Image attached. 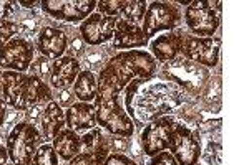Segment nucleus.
<instances>
[{"instance_id":"1","label":"nucleus","mask_w":249,"mask_h":165,"mask_svg":"<svg viewBox=\"0 0 249 165\" xmlns=\"http://www.w3.org/2000/svg\"><path fill=\"white\" fill-rule=\"evenodd\" d=\"M123 86L118 83L113 71L108 66L102 70L98 76V91L95 98V111H96V124L107 132L122 137H131L135 132V122L123 109L118 94Z\"/></svg>"},{"instance_id":"2","label":"nucleus","mask_w":249,"mask_h":165,"mask_svg":"<svg viewBox=\"0 0 249 165\" xmlns=\"http://www.w3.org/2000/svg\"><path fill=\"white\" fill-rule=\"evenodd\" d=\"M2 99L5 104L18 111L30 109L38 103L52 101V90L45 81L34 75L3 71L2 73Z\"/></svg>"},{"instance_id":"3","label":"nucleus","mask_w":249,"mask_h":165,"mask_svg":"<svg viewBox=\"0 0 249 165\" xmlns=\"http://www.w3.org/2000/svg\"><path fill=\"white\" fill-rule=\"evenodd\" d=\"M43 135L34 124L18 122L7 139V154L14 165H30Z\"/></svg>"},{"instance_id":"4","label":"nucleus","mask_w":249,"mask_h":165,"mask_svg":"<svg viewBox=\"0 0 249 165\" xmlns=\"http://www.w3.org/2000/svg\"><path fill=\"white\" fill-rule=\"evenodd\" d=\"M219 2H204V0H196L186 7L184 18L186 25L195 33V37L199 38H210L213 37L219 27Z\"/></svg>"},{"instance_id":"5","label":"nucleus","mask_w":249,"mask_h":165,"mask_svg":"<svg viewBox=\"0 0 249 165\" xmlns=\"http://www.w3.org/2000/svg\"><path fill=\"white\" fill-rule=\"evenodd\" d=\"M179 23L178 7L168 2H151L143 17V33L150 40L160 31L175 30Z\"/></svg>"},{"instance_id":"6","label":"nucleus","mask_w":249,"mask_h":165,"mask_svg":"<svg viewBox=\"0 0 249 165\" xmlns=\"http://www.w3.org/2000/svg\"><path fill=\"white\" fill-rule=\"evenodd\" d=\"M42 9L50 17L62 20V22L77 23L93 14L96 2L95 0H42Z\"/></svg>"},{"instance_id":"7","label":"nucleus","mask_w":249,"mask_h":165,"mask_svg":"<svg viewBox=\"0 0 249 165\" xmlns=\"http://www.w3.org/2000/svg\"><path fill=\"white\" fill-rule=\"evenodd\" d=\"M175 119L170 116H163L146 126L142 134V146L146 155L155 157L160 152H164L170 149L173 131H175Z\"/></svg>"},{"instance_id":"8","label":"nucleus","mask_w":249,"mask_h":165,"mask_svg":"<svg viewBox=\"0 0 249 165\" xmlns=\"http://www.w3.org/2000/svg\"><path fill=\"white\" fill-rule=\"evenodd\" d=\"M34 63V45L25 38H12L5 46L0 48V68L5 71H23L30 70Z\"/></svg>"},{"instance_id":"9","label":"nucleus","mask_w":249,"mask_h":165,"mask_svg":"<svg viewBox=\"0 0 249 165\" xmlns=\"http://www.w3.org/2000/svg\"><path fill=\"white\" fill-rule=\"evenodd\" d=\"M168 150L175 157L178 165H195L198 164L201 155V144L190 129L176 124Z\"/></svg>"},{"instance_id":"10","label":"nucleus","mask_w":249,"mask_h":165,"mask_svg":"<svg viewBox=\"0 0 249 165\" xmlns=\"http://www.w3.org/2000/svg\"><path fill=\"white\" fill-rule=\"evenodd\" d=\"M118 18L107 17L102 14H91L90 17L85 18L80 25V33L88 45H102L113 38L115 27Z\"/></svg>"},{"instance_id":"11","label":"nucleus","mask_w":249,"mask_h":165,"mask_svg":"<svg viewBox=\"0 0 249 165\" xmlns=\"http://www.w3.org/2000/svg\"><path fill=\"white\" fill-rule=\"evenodd\" d=\"M183 53L193 61L208 68H214L219 60V45L213 38H199L186 35Z\"/></svg>"},{"instance_id":"12","label":"nucleus","mask_w":249,"mask_h":165,"mask_svg":"<svg viewBox=\"0 0 249 165\" xmlns=\"http://www.w3.org/2000/svg\"><path fill=\"white\" fill-rule=\"evenodd\" d=\"M67 45H68L67 33L53 27L42 28L37 37V50L47 60L62 58L67 50Z\"/></svg>"},{"instance_id":"13","label":"nucleus","mask_w":249,"mask_h":165,"mask_svg":"<svg viewBox=\"0 0 249 165\" xmlns=\"http://www.w3.org/2000/svg\"><path fill=\"white\" fill-rule=\"evenodd\" d=\"M148 42L150 40L144 37L140 25H133L123 18L116 22L113 35V46L116 50H138L140 46H146Z\"/></svg>"},{"instance_id":"14","label":"nucleus","mask_w":249,"mask_h":165,"mask_svg":"<svg viewBox=\"0 0 249 165\" xmlns=\"http://www.w3.org/2000/svg\"><path fill=\"white\" fill-rule=\"evenodd\" d=\"M65 126L73 132L91 131L96 126V111L91 103H75L65 112Z\"/></svg>"},{"instance_id":"15","label":"nucleus","mask_w":249,"mask_h":165,"mask_svg":"<svg viewBox=\"0 0 249 165\" xmlns=\"http://www.w3.org/2000/svg\"><path fill=\"white\" fill-rule=\"evenodd\" d=\"M80 75V63L73 56H62L53 60L50 66V84L55 90H67Z\"/></svg>"},{"instance_id":"16","label":"nucleus","mask_w":249,"mask_h":165,"mask_svg":"<svg viewBox=\"0 0 249 165\" xmlns=\"http://www.w3.org/2000/svg\"><path fill=\"white\" fill-rule=\"evenodd\" d=\"M184 38H186V33H183V31H173V33L156 37L151 42V51H153L155 60L161 63L176 60V56L183 51Z\"/></svg>"},{"instance_id":"17","label":"nucleus","mask_w":249,"mask_h":165,"mask_svg":"<svg viewBox=\"0 0 249 165\" xmlns=\"http://www.w3.org/2000/svg\"><path fill=\"white\" fill-rule=\"evenodd\" d=\"M65 127V112L60 104L52 99L42 114V135L47 140H53Z\"/></svg>"},{"instance_id":"18","label":"nucleus","mask_w":249,"mask_h":165,"mask_svg":"<svg viewBox=\"0 0 249 165\" xmlns=\"http://www.w3.org/2000/svg\"><path fill=\"white\" fill-rule=\"evenodd\" d=\"M82 149L83 152L93 157L96 165H103L108 155H110V144H108V139L103 135L100 129H91L88 134L83 135Z\"/></svg>"},{"instance_id":"19","label":"nucleus","mask_w":249,"mask_h":165,"mask_svg":"<svg viewBox=\"0 0 249 165\" xmlns=\"http://www.w3.org/2000/svg\"><path fill=\"white\" fill-rule=\"evenodd\" d=\"M53 150L57 152L60 159L65 162H70L73 157H77L82 152V137L77 132L70 131V129H63L62 132L53 139Z\"/></svg>"},{"instance_id":"20","label":"nucleus","mask_w":249,"mask_h":165,"mask_svg":"<svg viewBox=\"0 0 249 165\" xmlns=\"http://www.w3.org/2000/svg\"><path fill=\"white\" fill-rule=\"evenodd\" d=\"M75 96L80 99V103H91L96 98V91H98V79L91 71H80L73 83Z\"/></svg>"},{"instance_id":"21","label":"nucleus","mask_w":249,"mask_h":165,"mask_svg":"<svg viewBox=\"0 0 249 165\" xmlns=\"http://www.w3.org/2000/svg\"><path fill=\"white\" fill-rule=\"evenodd\" d=\"M146 9H148L146 2H142V0H130V2H126V5H124V9L122 12L123 20L133 23V25H140V23L143 22L144 14H146Z\"/></svg>"},{"instance_id":"22","label":"nucleus","mask_w":249,"mask_h":165,"mask_svg":"<svg viewBox=\"0 0 249 165\" xmlns=\"http://www.w3.org/2000/svg\"><path fill=\"white\" fill-rule=\"evenodd\" d=\"M30 165H58V155L50 144H43L37 149Z\"/></svg>"},{"instance_id":"23","label":"nucleus","mask_w":249,"mask_h":165,"mask_svg":"<svg viewBox=\"0 0 249 165\" xmlns=\"http://www.w3.org/2000/svg\"><path fill=\"white\" fill-rule=\"evenodd\" d=\"M126 5L124 0H102V2H96V9L102 15H107V17H115L120 15Z\"/></svg>"},{"instance_id":"24","label":"nucleus","mask_w":249,"mask_h":165,"mask_svg":"<svg viewBox=\"0 0 249 165\" xmlns=\"http://www.w3.org/2000/svg\"><path fill=\"white\" fill-rule=\"evenodd\" d=\"M15 31H17V25L10 20H0V48L5 46L7 43L14 38Z\"/></svg>"},{"instance_id":"25","label":"nucleus","mask_w":249,"mask_h":165,"mask_svg":"<svg viewBox=\"0 0 249 165\" xmlns=\"http://www.w3.org/2000/svg\"><path fill=\"white\" fill-rule=\"evenodd\" d=\"M150 165H178V162L175 160V157H173L170 152H160V154H156L153 159H151Z\"/></svg>"},{"instance_id":"26","label":"nucleus","mask_w":249,"mask_h":165,"mask_svg":"<svg viewBox=\"0 0 249 165\" xmlns=\"http://www.w3.org/2000/svg\"><path fill=\"white\" fill-rule=\"evenodd\" d=\"M103 165H136V164L130 159V157H126L123 154H110Z\"/></svg>"},{"instance_id":"27","label":"nucleus","mask_w":249,"mask_h":165,"mask_svg":"<svg viewBox=\"0 0 249 165\" xmlns=\"http://www.w3.org/2000/svg\"><path fill=\"white\" fill-rule=\"evenodd\" d=\"M70 165H96V162L93 160V157L87 152H80L77 157L70 160Z\"/></svg>"},{"instance_id":"28","label":"nucleus","mask_w":249,"mask_h":165,"mask_svg":"<svg viewBox=\"0 0 249 165\" xmlns=\"http://www.w3.org/2000/svg\"><path fill=\"white\" fill-rule=\"evenodd\" d=\"M12 10H14V2L0 0V20H5L10 15Z\"/></svg>"},{"instance_id":"29","label":"nucleus","mask_w":249,"mask_h":165,"mask_svg":"<svg viewBox=\"0 0 249 165\" xmlns=\"http://www.w3.org/2000/svg\"><path fill=\"white\" fill-rule=\"evenodd\" d=\"M5 118H7V104L3 103V99H0V127L5 122Z\"/></svg>"},{"instance_id":"30","label":"nucleus","mask_w":249,"mask_h":165,"mask_svg":"<svg viewBox=\"0 0 249 165\" xmlns=\"http://www.w3.org/2000/svg\"><path fill=\"white\" fill-rule=\"evenodd\" d=\"M7 159H9V154H7V149H3L0 146V165H5Z\"/></svg>"},{"instance_id":"31","label":"nucleus","mask_w":249,"mask_h":165,"mask_svg":"<svg viewBox=\"0 0 249 165\" xmlns=\"http://www.w3.org/2000/svg\"><path fill=\"white\" fill-rule=\"evenodd\" d=\"M20 5L25 7V9H30L32 5H40V2H20Z\"/></svg>"},{"instance_id":"32","label":"nucleus","mask_w":249,"mask_h":165,"mask_svg":"<svg viewBox=\"0 0 249 165\" xmlns=\"http://www.w3.org/2000/svg\"><path fill=\"white\" fill-rule=\"evenodd\" d=\"M0 92H2V73H0Z\"/></svg>"},{"instance_id":"33","label":"nucleus","mask_w":249,"mask_h":165,"mask_svg":"<svg viewBox=\"0 0 249 165\" xmlns=\"http://www.w3.org/2000/svg\"><path fill=\"white\" fill-rule=\"evenodd\" d=\"M195 165H199V164H195Z\"/></svg>"},{"instance_id":"34","label":"nucleus","mask_w":249,"mask_h":165,"mask_svg":"<svg viewBox=\"0 0 249 165\" xmlns=\"http://www.w3.org/2000/svg\"><path fill=\"white\" fill-rule=\"evenodd\" d=\"M12 165H14V164H12Z\"/></svg>"}]
</instances>
